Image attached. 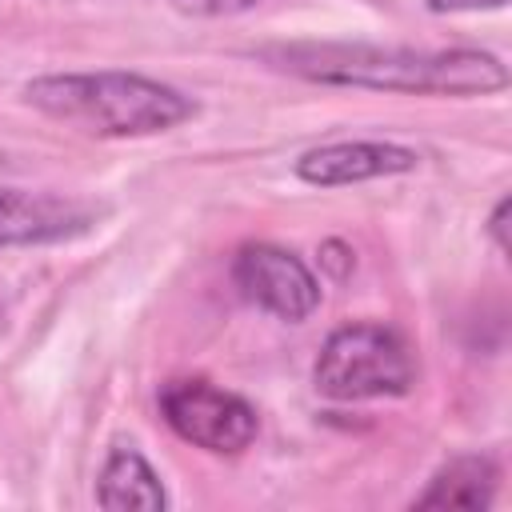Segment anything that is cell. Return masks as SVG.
Segmentation results:
<instances>
[{"instance_id":"7a4b0ae2","label":"cell","mask_w":512,"mask_h":512,"mask_svg":"<svg viewBox=\"0 0 512 512\" xmlns=\"http://www.w3.org/2000/svg\"><path fill=\"white\" fill-rule=\"evenodd\" d=\"M24 100L92 136H152L196 116V100L140 72H56L24 84Z\"/></svg>"},{"instance_id":"6da1fadb","label":"cell","mask_w":512,"mask_h":512,"mask_svg":"<svg viewBox=\"0 0 512 512\" xmlns=\"http://www.w3.org/2000/svg\"><path fill=\"white\" fill-rule=\"evenodd\" d=\"M264 60L316 84L372 88V92L484 96L508 84V68L476 48L412 52V48H372V44H288V48H268Z\"/></svg>"},{"instance_id":"8fae6325","label":"cell","mask_w":512,"mask_h":512,"mask_svg":"<svg viewBox=\"0 0 512 512\" xmlns=\"http://www.w3.org/2000/svg\"><path fill=\"white\" fill-rule=\"evenodd\" d=\"M508 0H428L432 12H476V8H504Z\"/></svg>"},{"instance_id":"ba28073f","label":"cell","mask_w":512,"mask_h":512,"mask_svg":"<svg viewBox=\"0 0 512 512\" xmlns=\"http://www.w3.org/2000/svg\"><path fill=\"white\" fill-rule=\"evenodd\" d=\"M96 504L108 512H160L168 496L160 476L136 448H112L96 480Z\"/></svg>"},{"instance_id":"3957f363","label":"cell","mask_w":512,"mask_h":512,"mask_svg":"<svg viewBox=\"0 0 512 512\" xmlns=\"http://www.w3.org/2000/svg\"><path fill=\"white\" fill-rule=\"evenodd\" d=\"M312 380L328 400L404 396L412 388V352L384 324H348L324 340Z\"/></svg>"},{"instance_id":"5b68a950","label":"cell","mask_w":512,"mask_h":512,"mask_svg":"<svg viewBox=\"0 0 512 512\" xmlns=\"http://www.w3.org/2000/svg\"><path fill=\"white\" fill-rule=\"evenodd\" d=\"M232 280L244 300L280 316V320H308L320 304V284L312 268L276 244H248L232 260Z\"/></svg>"},{"instance_id":"8992f818","label":"cell","mask_w":512,"mask_h":512,"mask_svg":"<svg viewBox=\"0 0 512 512\" xmlns=\"http://www.w3.org/2000/svg\"><path fill=\"white\" fill-rule=\"evenodd\" d=\"M104 216L100 204L56 196V192H24L0 188V248L24 244H56L88 232Z\"/></svg>"},{"instance_id":"52a82bcc","label":"cell","mask_w":512,"mask_h":512,"mask_svg":"<svg viewBox=\"0 0 512 512\" xmlns=\"http://www.w3.org/2000/svg\"><path fill=\"white\" fill-rule=\"evenodd\" d=\"M416 164H420V156L404 144L340 140V144H324V148L304 152L296 160V176L304 184H316V188H340V184H360V180H376V176L412 172Z\"/></svg>"},{"instance_id":"30bf717a","label":"cell","mask_w":512,"mask_h":512,"mask_svg":"<svg viewBox=\"0 0 512 512\" xmlns=\"http://www.w3.org/2000/svg\"><path fill=\"white\" fill-rule=\"evenodd\" d=\"M168 4L184 16H236V12H248L252 4H260V0H168Z\"/></svg>"},{"instance_id":"277c9868","label":"cell","mask_w":512,"mask_h":512,"mask_svg":"<svg viewBox=\"0 0 512 512\" xmlns=\"http://www.w3.org/2000/svg\"><path fill=\"white\" fill-rule=\"evenodd\" d=\"M160 416L168 428L216 456H236L256 440V408L208 380H168L160 388Z\"/></svg>"},{"instance_id":"7c38bea8","label":"cell","mask_w":512,"mask_h":512,"mask_svg":"<svg viewBox=\"0 0 512 512\" xmlns=\"http://www.w3.org/2000/svg\"><path fill=\"white\" fill-rule=\"evenodd\" d=\"M504 220H508V196H500V204L492 208V220H488V232H492V240H496L500 252H508V232H504L508 224Z\"/></svg>"},{"instance_id":"9c48e42d","label":"cell","mask_w":512,"mask_h":512,"mask_svg":"<svg viewBox=\"0 0 512 512\" xmlns=\"http://www.w3.org/2000/svg\"><path fill=\"white\" fill-rule=\"evenodd\" d=\"M496 496V464L488 456H456L416 496V508H488Z\"/></svg>"}]
</instances>
